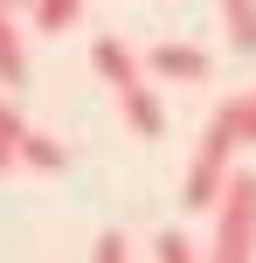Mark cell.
Instances as JSON below:
<instances>
[{"mask_svg":"<svg viewBox=\"0 0 256 263\" xmlns=\"http://www.w3.org/2000/svg\"><path fill=\"white\" fill-rule=\"evenodd\" d=\"M235 111L222 104L215 118H208V132H201V145H194V159H187V173H180V201L187 208H215L222 201V187L235 180Z\"/></svg>","mask_w":256,"mask_h":263,"instance_id":"obj_1","label":"cell"},{"mask_svg":"<svg viewBox=\"0 0 256 263\" xmlns=\"http://www.w3.org/2000/svg\"><path fill=\"white\" fill-rule=\"evenodd\" d=\"M208 263H256V173H235L215 201V242L201 250Z\"/></svg>","mask_w":256,"mask_h":263,"instance_id":"obj_2","label":"cell"},{"mask_svg":"<svg viewBox=\"0 0 256 263\" xmlns=\"http://www.w3.org/2000/svg\"><path fill=\"white\" fill-rule=\"evenodd\" d=\"M146 69L152 77H166V83H208V49H194V42H160V49L146 55Z\"/></svg>","mask_w":256,"mask_h":263,"instance_id":"obj_3","label":"cell"},{"mask_svg":"<svg viewBox=\"0 0 256 263\" xmlns=\"http://www.w3.org/2000/svg\"><path fill=\"white\" fill-rule=\"evenodd\" d=\"M90 63H97V77H104L111 83V90H139V83H146V63H139V55L132 49H125V42L118 35H97V49H90Z\"/></svg>","mask_w":256,"mask_h":263,"instance_id":"obj_4","label":"cell"},{"mask_svg":"<svg viewBox=\"0 0 256 263\" xmlns=\"http://www.w3.org/2000/svg\"><path fill=\"white\" fill-rule=\"evenodd\" d=\"M118 111H125V125H132L139 139H160V132H166V111H160V97H152L146 83H139V90H125Z\"/></svg>","mask_w":256,"mask_h":263,"instance_id":"obj_5","label":"cell"},{"mask_svg":"<svg viewBox=\"0 0 256 263\" xmlns=\"http://www.w3.org/2000/svg\"><path fill=\"white\" fill-rule=\"evenodd\" d=\"M0 83H7V90L28 83V49H21V21H14V14H0Z\"/></svg>","mask_w":256,"mask_h":263,"instance_id":"obj_6","label":"cell"},{"mask_svg":"<svg viewBox=\"0 0 256 263\" xmlns=\"http://www.w3.org/2000/svg\"><path fill=\"white\" fill-rule=\"evenodd\" d=\"M14 159H21V166H42V173H55V166H69V145L55 139V132H35V125H28V139L14 145Z\"/></svg>","mask_w":256,"mask_h":263,"instance_id":"obj_7","label":"cell"},{"mask_svg":"<svg viewBox=\"0 0 256 263\" xmlns=\"http://www.w3.org/2000/svg\"><path fill=\"white\" fill-rule=\"evenodd\" d=\"M222 35L235 55H256V0H222Z\"/></svg>","mask_w":256,"mask_h":263,"instance_id":"obj_8","label":"cell"},{"mask_svg":"<svg viewBox=\"0 0 256 263\" xmlns=\"http://www.w3.org/2000/svg\"><path fill=\"white\" fill-rule=\"evenodd\" d=\"M152 263H208V256L194 250L180 229H160V236H152Z\"/></svg>","mask_w":256,"mask_h":263,"instance_id":"obj_9","label":"cell"},{"mask_svg":"<svg viewBox=\"0 0 256 263\" xmlns=\"http://www.w3.org/2000/svg\"><path fill=\"white\" fill-rule=\"evenodd\" d=\"M83 7H90V0H42V7H35V28H42V35H63Z\"/></svg>","mask_w":256,"mask_h":263,"instance_id":"obj_10","label":"cell"},{"mask_svg":"<svg viewBox=\"0 0 256 263\" xmlns=\"http://www.w3.org/2000/svg\"><path fill=\"white\" fill-rule=\"evenodd\" d=\"M90 263H132V236H125V229H104L97 250H90Z\"/></svg>","mask_w":256,"mask_h":263,"instance_id":"obj_11","label":"cell"},{"mask_svg":"<svg viewBox=\"0 0 256 263\" xmlns=\"http://www.w3.org/2000/svg\"><path fill=\"white\" fill-rule=\"evenodd\" d=\"M229 111H235V139H243V145H256V83H249L243 97H229Z\"/></svg>","mask_w":256,"mask_h":263,"instance_id":"obj_12","label":"cell"},{"mask_svg":"<svg viewBox=\"0 0 256 263\" xmlns=\"http://www.w3.org/2000/svg\"><path fill=\"white\" fill-rule=\"evenodd\" d=\"M28 139V118H21V111H14V104H0V145H7V153H14V145H21Z\"/></svg>","mask_w":256,"mask_h":263,"instance_id":"obj_13","label":"cell"},{"mask_svg":"<svg viewBox=\"0 0 256 263\" xmlns=\"http://www.w3.org/2000/svg\"><path fill=\"white\" fill-rule=\"evenodd\" d=\"M21 7H28V14H35V7H42V0H0V14H21Z\"/></svg>","mask_w":256,"mask_h":263,"instance_id":"obj_14","label":"cell"},{"mask_svg":"<svg viewBox=\"0 0 256 263\" xmlns=\"http://www.w3.org/2000/svg\"><path fill=\"white\" fill-rule=\"evenodd\" d=\"M7 166H21V159H14V153H7V145H0V173H7Z\"/></svg>","mask_w":256,"mask_h":263,"instance_id":"obj_15","label":"cell"}]
</instances>
